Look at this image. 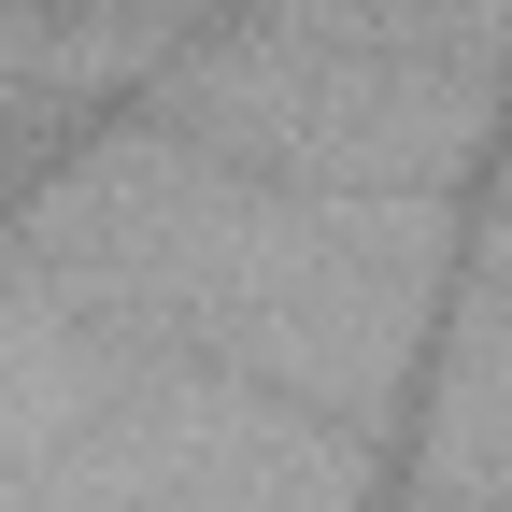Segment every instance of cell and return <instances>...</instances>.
<instances>
[{
  "label": "cell",
  "instance_id": "obj_1",
  "mask_svg": "<svg viewBox=\"0 0 512 512\" xmlns=\"http://www.w3.org/2000/svg\"><path fill=\"white\" fill-rule=\"evenodd\" d=\"M143 114L328 200H470L512 114V0H228L157 57Z\"/></svg>",
  "mask_w": 512,
  "mask_h": 512
},
{
  "label": "cell",
  "instance_id": "obj_2",
  "mask_svg": "<svg viewBox=\"0 0 512 512\" xmlns=\"http://www.w3.org/2000/svg\"><path fill=\"white\" fill-rule=\"evenodd\" d=\"M399 456H413V498L441 512H512V242L498 228H470L456 285H441Z\"/></svg>",
  "mask_w": 512,
  "mask_h": 512
},
{
  "label": "cell",
  "instance_id": "obj_3",
  "mask_svg": "<svg viewBox=\"0 0 512 512\" xmlns=\"http://www.w3.org/2000/svg\"><path fill=\"white\" fill-rule=\"evenodd\" d=\"M86 15H114V29H143V43H185V29H214L228 0H86Z\"/></svg>",
  "mask_w": 512,
  "mask_h": 512
}]
</instances>
